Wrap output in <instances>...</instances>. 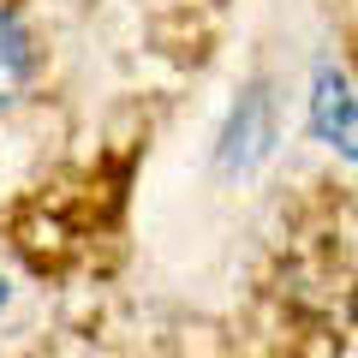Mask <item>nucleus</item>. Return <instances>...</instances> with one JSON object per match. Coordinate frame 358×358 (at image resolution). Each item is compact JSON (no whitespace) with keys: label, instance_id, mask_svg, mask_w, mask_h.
Returning <instances> with one entry per match:
<instances>
[{"label":"nucleus","instance_id":"f257e3e1","mask_svg":"<svg viewBox=\"0 0 358 358\" xmlns=\"http://www.w3.org/2000/svg\"><path fill=\"white\" fill-rule=\"evenodd\" d=\"M275 131H281V108H275V84L251 78V84L233 96L227 120H221V143H215V167L227 179H245L268 162L275 150Z\"/></svg>","mask_w":358,"mask_h":358},{"label":"nucleus","instance_id":"f03ea898","mask_svg":"<svg viewBox=\"0 0 358 358\" xmlns=\"http://www.w3.org/2000/svg\"><path fill=\"white\" fill-rule=\"evenodd\" d=\"M305 108H310V131H317L322 150H334L341 162L358 167V90H352V78H346L334 60L310 66Z\"/></svg>","mask_w":358,"mask_h":358},{"label":"nucleus","instance_id":"7ed1b4c3","mask_svg":"<svg viewBox=\"0 0 358 358\" xmlns=\"http://www.w3.org/2000/svg\"><path fill=\"white\" fill-rule=\"evenodd\" d=\"M36 78V36H30L24 13L0 0V114L18 102Z\"/></svg>","mask_w":358,"mask_h":358},{"label":"nucleus","instance_id":"20e7f679","mask_svg":"<svg viewBox=\"0 0 358 358\" xmlns=\"http://www.w3.org/2000/svg\"><path fill=\"white\" fill-rule=\"evenodd\" d=\"M6 299H13V287H6V275H0V305H6Z\"/></svg>","mask_w":358,"mask_h":358}]
</instances>
